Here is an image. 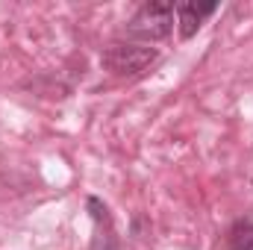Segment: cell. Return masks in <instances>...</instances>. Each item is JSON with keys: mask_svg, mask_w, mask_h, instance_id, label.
Listing matches in <instances>:
<instances>
[{"mask_svg": "<svg viewBox=\"0 0 253 250\" xmlns=\"http://www.w3.org/2000/svg\"><path fill=\"white\" fill-rule=\"evenodd\" d=\"M174 3H165V0H150L144 6L135 9V15L126 21L124 33L129 39H138V42H162L171 36L174 30Z\"/></svg>", "mask_w": 253, "mask_h": 250, "instance_id": "obj_1", "label": "cell"}, {"mask_svg": "<svg viewBox=\"0 0 253 250\" xmlns=\"http://www.w3.org/2000/svg\"><path fill=\"white\" fill-rule=\"evenodd\" d=\"M156 50L147 44H135V42H112L103 53H100V65L115 74V77H138L141 71H147L156 62Z\"/></svg>", "mask_w": 253, "mask_h": 250, "instance_id": "obj_2", "label": "cell"}, {"mask_svg": "<svg viewBox=\"0 0 253 250\" xmlns=\"http://www.w3.org/2000/svg\"><path fill=\"white\" fill-rule=\"evenodd\" d=\"M215 9H218V3H174V15H177V27H180V36L183 39H191L200 27H203V21L209 18V15H215Z\"/></svg>", "mask_w": 253, "mask_h": 250, "instance_id": "obj_3", "label": "cell"}, {"mask_svg": "<svg viewBox=\"0 0 253 250\" xmlns=\"http://www.w3.org/2000/svg\"><path fill=\"white\" fill-rule=\"evenodd\" d=\"M85 206L91 209V218L97 224V236H94L91 250H118V239H115V230H112V221H109V209L97 197H88Z\"/></svg>", "mask_w": 253, "mask_h": 250, "instance_id": "obj_4", "label": "cell"}, {"mask_svg": "<svg viewBox=\"0 0 253 250\" xmlns=\"http://www.w3.org/2000/svg\"><path fill=\"white\" fill-rule=\"evenodd\" d=\"M230 250H253V218H242L230 230Z\"/></svg>", "mask_w": 253, "mask_h": 250, "instance_id": "obj_5", "label": "cell"}]
</instances>
